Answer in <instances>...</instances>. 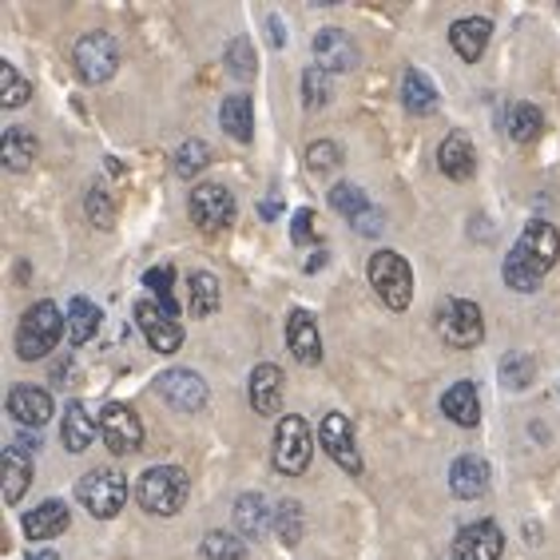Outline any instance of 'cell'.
I'll use <instances>...</instances> for the list:
<instances>
[{"label": "cell", "mask_w": 560, "mask_h": 560, "mask_svg": "<svg viewBox=\"0 0 560 560\" xmlns=\"http://www.w3.org/2000/svg\"><path fill=\"white\" fill-rule=\"evenodd\" d=\"M560 259V235L552 223H528L525 231H521V238L513 243V250H509L505 259V287H513L517 294H533L540 291V279L549 275L552 267H557Z\"/></svg>", "instance_id": "cell-1"}, {"label": "cell", "mask_w": 560, "mask_h": 560, "mask_svg": "<svg viewBox=\"0 0 560 560\" xmlns=\"http://www.w3.org/2000/svg\"><path fill=\"white\" fill-rule=\"evenodd\" d=\"M187 493H191V477L179 465H151L136 486L140 505L155 517H175L187 505Z\"/></svg>", "instance_id": "cell-2"}, {"label": "cell", "mask_w": 560, "mask_h": 560, "mask_svg": "<svg viewBox=\"0 0 560 560\" xmlns=\"http://www.w3.org/2000/svg\"><path fill=\"white\" fill-rule=\"evenodd\" d=\"M65 330H68V318L60 314V306H56V302H36L33 311L21 318L16 354H21L24 362H36V358H44L48 350H56V342H60Z\"/></svg>", "instance_id": "cell-3"}, {"label": "cell", "mask_w": 560, "mask_h": 560, "mask_svg": "<svg viewBox=\"0 0 560 560\" xmlns=\"http://www.w3.org/2000/svg\"><path fill=\"white\" fill-rule=\"evenodd\" d=\"M366 275H370V287H374L377 299L386 302L389 311H406L413 302V270L398 250H377V255H370Z\"/></svg>", "instance_id": "cell-4"}, {"label": "cell", "mask_w": 560, "mask_h": 560, "mask_svg": "<svg viewBox=\"0 0 560 560\" xmlns=\"http://www.w3.org/2000/svg\"><path fill=\"white\" fill-rule=\"evenodd\" d=\"M75 497H80V505L100 521H112L124 509L128 501V481L116 474V469H88L80 477V486H75Z\"/></svg>", "instance_id": "cell-5"}, {"label": "cell", "mask_w": 560, "mask_h": 560, "mask_svg": "<svg viewBox=\"0 0 560 560\" xmlns=\"http://www.w3.org/2000/svg\"><path fill=\"white\" fill-rule=\"evenodd\" d=\"M311 453H314V438H311V430H306V421L294 418V413H287V418L275 425V453H270L275 469L287 474V477L306 474Z\"/></svg>", "instance_id": "cell-6"}, {"label": "cell", "mask_w": 560, "mask_h": 560, "mask_svg": "<svg viewBox=\"0 0 560 560\" xmlns=\"http://www.w3.org/2000/svg\"><path fill=\"white\" fill-rule=\"evenodd\" d=\"M438 335H442L445 346H453V350H474V346L486 338L481 306L469 299H450L442 311H438Z\"/></svg>", "instance_id": "cell-7"}, {"label": "cell", "mask_w": 560, "mask_h": 560, "mask_svg": "<svg viewBox=\"0 0 560 560\" xmlns=\"http://www.w3.org/2000/svg\"><path fill=\"white\" fill-rule=\"evenodd\" d=\"M72 60H75V72L84 75L88 84H104L119 68V44L108 33H84L75 40Z\"/></svg>", "instance_id": "cell-8"}, {"label": "cell", "mask_w": 560, "mask_h": 560, "mask_svg": "<svg viewBox=\"0 0 560 560\" xmlns=\"http://www.w3.org/2000/svg\"><path fill=\"white\" fill-rule=\"evenodd\" d=\"M191 219L203 235H219L235 223V195L223 184H199L191 191Z\"/></svg>", "instance_id": "cell-9"}, {"label": "cell", "mask_w": 560, "mask_h": 560, "mask_svg": "<svg viewBox=\"0 0 560 560\" xmlns=\"http://www.w3.org/2000/svg\"><path fill=\"white\" fill-rule=\"evenodd\" d=\"M100 438H104V445H108L112 453H136L143 445V421L140 413L131 410V406H124V401H112V406H104L100 410Z\"/></svg>", "instance_id": "cell-10"}, {"label": "cell", "mask_w": 560, "mask_h": 560, "mask_svg": "<svg viewBox=\"0 0 560 560\" xmlns=\"http://www.w3.org/2000/svg\"><path fill=\"white\" fill-rule=\"evenodd\" d=\"M318 442H323V450L330 453L350 477L362 474V453H358V445H354V425H350L346 413H326L323 425H318Z\"/></svg>", "instance_id": "cell-11"}, {"label": "cell", "mask_w": 560, "mask_h": 560, "mask_svg": "<svg viewBox=\"0 0 560 560\" xmlns=\"http://www.w3.org/2000/svg\"><path fill=\"white\" fill-rule=\"evenodd\" d=\"M136 323H140L143 338H148V346L155 350V354H175V350L184 346V330H179V323H175L163 306H155V302H148V299L136 302Z\"/></svg>", "instance_id": "cell-12"}, {"label": "cell", "mask_w": 560, "mask_h": 560, "mask_svg": "<svg viewBox=\"0 0 560 560\" xmlns=\"http://www.w3.org/2000/svg\"><path fill=\"white\" fill-rule=\"evenodd\" d=\"M160 394L179 413H199L207 406V382L195 370H167V374H160Z\"/></svg>", "instance_id": "cell-13"}, {"label": "cell", "mask_w": 560, "mask_h": 560, "mask_svg": "<svg viewBox=\"0 0 560 560\" xmlns=\"http://www.w3.org/2000/svg\"><path fill=\"white\" fill-rule=\"evenodd\" d=\"M501 552H505V537L493 521L465 525L457 533V545H453V560H501Z\"/></svg>", "instance_id": "cell-14"}, {"label": "cell", "mask_w": 560, "mask_h": 560, "mask_svg": "<svg viewBox=\"0 0 560 560\" xmlns=\"http://www.w3.org/2000/svg\"><path fill=\"white\" fill-rule=\"evenodd\" d=\"M311 52L323 72H354L358 68V44L342 28H323L311 40Z\"/></svg>", "instance_id": "cell-15"}, {"label": "cell", "mask_w": 560, "mask_h": 560, "mask_svg": "<svg viewBox=\"0 0 560 560\" xmlns=\"http://www.w3.org/2000/svg\"><path fill=\"white\" fill-rule=\"evenodd\" d=\"M287 346H291L294 362H302V366L323 362V335H318V323L306 311H294L287 318Z\"/></svg>", "instance_id": "cell-16"}, {"label": "cell", "mask_w": 560, "mask_h": 560, "mask_svg": "<svg viewBox=\"0 0 560 560\" xmlns=\"http://www.w3.org/2000/svg\"><path fill=\"white\" fill-rule=\"evenodd\" d=\"M489 36H493V21H486V16H465V21H457L450 28L453 52L462 56L465 65L481 60V52L489 48Z\"/></svg>", "instance_id": "cell-17"}, {"label": "cell", "mask_w": 560, "mask_h": 560, "mask_svg": "<svg viewBox=\"0 0 560 560\" xmlns=\"http://www.w3.org/2000/svg\"><path fill=\"white\" fill-rule=\"evenodd\" d=\"M438 167L445 172V179H457V184L474 179V172H477V151H474V143L465 140L462 131L445 136V143L438 148Z\"/></svg>", "instance_id": "cell-18"}, {"label": "cell", "mask_w": 560, "mask_h": 560, "mask_svg": "<svg viewBox=\"0 0 560 560\" xmlns=\"http://www.w3.org/2000/svg\"><path fill=\"white\" fill-rule=\"evenodd\" d=\"M250 406L262 418H275L282 410V370L262 362V366L250 370Z\"/></svg>", "instance_id": "cell-19"}, {"label": "cell", "mask_w": 560, "mask_h": 560, "mask_svg": "<svg viewBox=\"0 0 560 560\" xmlns=\"http://www.w3.org/2000/svg\"><path fill=\"white\" fill-rule=\"evenodd\" d=\"M9 413L16 425H33V430H40L44 421L52 418V398L36 386H16L9 394Z\"/></svg>", "instance_id": "cell-20"}, {"label": "cell", "mask_w": 560, "mask_h": 560, "mask_svg": "<svg viewBox=\"0 0 560 560\" xmlns=\"http://www.w3.org/2000/svg\"><path fill=\"white\" fill-rule=\"evenodd\" d=\"M450 489H453V497H462V501H477V497L489 489V465L481 462V457H474V453L457 457L450 469Z\"/></svg>", "instance_id": "cell-21"}, {"label": "cell", "mask_w": 560, "mask_h": 560, "mask_svg": "<svg viewBox=\"0 0 560 560\" xmlns=\"http://www.w3.org/2000/svg\"><path fill=\"white\" fill-rule=\"evenodd\" d=\"M442 413L450 421H457V425H465V430H474L481 421V398H477L474 382H453L442 394Z\"/></svg>", "instance_id": "cell-22"}, {"label": "cell", "mask_w": 560, "mask_h": 560, "mask_svg": "<svg viewBox=\"0 0 560 560\" xmlns=\"http://www.w3.org/2000/svg\"><path fill=\"white\" fill-rule=\"evenodd\" d=\"M40 155V140H36L28 128H9L4 131V140H0V160L9 172H28Z\"/></svg>", "instance_id": "cell-23"}, {"label": "cell", "mask_w": 560, "mask_h": 560, "mask_svg": "<svg viewBox=\"0 0 560 560\" xmlns=\"http://www.w3.org/2000/svg\"><path fill=\"white\" fill-rule=\"evenodd\" d=\"M219 124H223V131L231 140L238 143L255 140V104H250V96H226L223 108H219Z\"/></svg>", "instance_id": "cell-24"}, {"label": "cell", "mask_w": 560, "mask_h": 560, "mask_svg": "<svg viewBox=\"0 0 560 560\" xmlns=\"http://www.w3.org/2000/svg\"><path fill=\"white\" fill-rule=\"evenodd\" d=\"M223 302V291H219V279L211 270H195L191 282H187V311L191 318H211Z\"/></svg>", "instance_id": "cell-25"}, {"label": "cell", "mask_w": 560, "mask_h": 560, "mask_svg": "<svg viewBox=\"0 0 560 560\" xmlns=\"http://www.w3.org/2000/svg\"><path fill=\"white\" fill-rule=\"evenodd\" d=\"M68 521H72V513H68L65 501H44L40 509H33L24 517V533H28V540H48L56 533H65Z\"/></svg>", "instance_id": "cell-26"}, {"label": "cell", "mask_w": 560, "mask_h": 560, "mask_svg": "<svg viewBox=\"0 0 560 560\" xmlns=\"http://www.w3.org/2000/svg\"><path fill=\"white\" fill-rule=\"evenodd\" d=\"M401 104H406L413 116L438 112V88L430 84V75L418 72V68H406V72H401Z\"/></svg>", "instance_id": "cell-27"}, {"label": "cell", "mask_w": 560, "mask_h": 560, "mask_svg": "<svg viewBox=\"0 0 560 560\" xmlns=\"http://www.w3.org/2000/svg\"><path fill=\"white\" fill-rule=\"evenodd\" d=\"M60 438L72 453H84L88 445L96 442V418L88 413L84 401H72L65 410V425H60Z\"/></svg>", "instance_id": "cell-28"}, {"label": "cell", "mask_w": 560, "mask_h": 560, "mask_svg": "<svg viewBox=\"0 0 560 560\" xmlns=\"http://www.w3.org/2000/svg\"><path fill=\"white\" fill-rule=\"evenodd\" d=\"M0 469H4V501L16 505V501L24 497V489L33 486V462H28L16 445H9L4 457H0Z\"/></svg>", "instance_id": "cell-29"}, {"label": "cell", "mask_w": 560, "mask_h": 560, "mask_svg": "<svg viewBox=\"0 0 560 560\" xmlns=\"http://www.w3.org/2000/svg\"><path fill=\"white\" fill-rule=\"evenodd\" d=\"M235 525L243 537H255L259 540L262 533L270 528V509H267V497L262 493H243L235 501Z\"/></svg>", "instance_id": "cell-30"}, {"label": "cell", "mask_w": 560, "mask_h": 560, "mask_svg": "<svg viewBox=\"0 0 560 560\" xmlns=\"http://www.w3.org/2000/svg\"><path fill=\"white\" fill-rule=\"evenodd\" d=\"M100 318H104V314H100L88 299L68 302V342H72V346L92 342V338H96V330H100Z\"/></svg>", "instance_id": "cell-31"}, {"label": "cell", "mask_w": 560, "mask_h": 560, "mask_svg": "<svg viewBox=\"0 0 560 560\" xmlns=\"http://www.w3.org/2000/svg\"><path fill=\"white\" fill-rule=\"evenodd\" d=\"M540 128H545V116H540V108H533V104H513V108L505 112V131L517 143H533L540 136Z\"/></svg>", "instance_id": "cell-32"}, {"label": "cell", "mask_w": 560, "mask_h": 560, "mask_svg": "<svg viewBox=\"0 0 560 560\" xmlns=\"http://www.w3.org/2000/svg\"><path fill=\"white\" fill-rule=\"evenodd\" d=\"M330 207H335L338 215L350 219V223H358V219L370 211V199H366V191H362V187L338 184V187H330Z\"/></svg>", "instance_id": "cell-33"}, {"label": "cell", "mask_w": 560, "mask_h": 560, "mask_svg": "<svg viewBox=\"0 0 560 560\" xmlns=\"http://www.w3.org/2000/svg\"><path fill=\"white\" fill-rule=\"evenodd\" d=\"M28 96H33V84L9 60H0V104L4 108H21V104H28Z\"/></svg>", "instance_id": "cell-34"}, {"label": "cell", "mask_w": 560, "mask_h": 560, "mask_svg": "<svg viewBox=\"0 0 560 560\" xmlns=\"http://www.w3.org/2000/svg\"><path fill=\"white\" fill-rule=\"evenodd\" d=\"M302 104H306L311 112L330 104V72H323L318 65L302 72Z\"/></svg>", "instance_id": "cell-35"}, {"label": "cell", "mask_w": 560, "mask_h": 560, "mask_svg": "<svg viewBox=\"0 0 560 560\" xmlns=\"http://www.w3.org/2000/svg\"><path fill=\"white\" fill-rule=\"evenodd\" d=\"M203 557L207 560H247V545L231 533H207L203 537Z\"/></svg>", "instance_id": "cell-36"}, {"label": "cell", "mask_w": 560, "mask_h": 560, "mask_svg": "<svg viewBox=\"0 0 560 560\" xmlns=\"http://www.w3.org/2000/svg\"><path fill=\"white\" fill-rule=\"evenodd\" d=\"M211 163V148H207L203 140H187L184 148L175 151V172L184 175V179H191V175H199Z\"/></svg>", "instance_id": "cell-37"}, {"label": "cell", "mask_w": 560, "mask_h": 560, "mask_svg": "<svg viewBox=\"0 0 560 560\" xmlns=\"http://www.w3.org/2000/svg\"><path fill=\"white\" fill-rule=\"evenodd\" d=\"M306 167H311L314 175L338 172V167H342V148H338V143H330V140L311 143V148H306Z\"/></svg>", "instance_id": "cell-38"}, {"label": "cell", "mask_w": 560, "mask_h": 560, "mask_svg": "<svg viewBox=\"0 0 560 560\" xmlns=\"http://www.w3.org/2000/svg\"><path fill=\"white\" fill-rule=\"evenodd\" d=\"M275 533H279L282 545H299L302 540V505L299 501H282L279 513H275Z\"/></svg>", "instance_id": "cell-39"}, {"label": "cell", "mask_w": 560, "mask_h": 560, "mask_svg": "<svg viewBox=\"0 0 560 560\" xmlns=\"http://www.w3.org/2000/svg\"><path fill=\"white\" fill-rule=\"evenodd\" d=\"M172 279H175V270H172V267H151L148 275H143V287H148V291L155 294V299H160L163 311H167V314L175 318V311H179V306H175Z\"/></svg>", "instance_id": "cell-40"}, {"label": "cell", "mask_w": 560, "mask_h": 560, "mask_svg": "<svg viewBox=\"0 0 560 560\" xmlns=\"http://www.w3.org/2000/svg\"><path fill=\"white\" fill-rule=\"evenodd\" d=\"M84 211H88V219H92L96 226H104V231L116 226V203H112V195L104 191V187H92V191H88Z\"/></svg>", "instance_id": "cell-41"}, {"label": "cell", "mask_w": 560, "mask_h": 560, "mask_svg": "<svg viewBox=\"0 0 560 560\" xmlns=\"http://www.w3.org/2000/svg\"><path fill=\"white\" fill-rule=\"evenodd\" d=\"M226 65H231V72L238 75V80H250L255 75V52H250V40L247 36H238V40H231L226 44V56H223Z\"/></svg>", "instance_id": "cell-42"}, {"label": "cell", "mask_w": 560, "mask_h": 560, "mask_svg": "<svg viewBox=\"0 0 560 560\" xmlns=\"http://www.w3.org/2000/svg\"><path fill=\"white\" fill-rule=\"evenodd\" d=\"M501 377H505V386L525 389L528 382H533V358H528V354H509L505 362H501Z\"/></svg>", "instance_id": "cell-43"}, {"label": "cell", "mask_w": 560, "mask_h": 560, "mask_svg": "<svg viewBox=\"0 0 560 560\" xmlns=\"http://www.w3.org/2000/svg\"><path fill=\"white\" fill-rule=\"evenodd\" d=\"M291 238H294V243H311V238H318V215H314L311 207H302V211H294Z\"/></svg>", "instance_id": "cell-44"}, {"label": "cell", "mask_w": 560, "mask_h": 560, "mask_svg": "<svg viewBox=\"0 0 560 560\" xmlns=\"http://www.w3.org/2000/svg\"><path fill=\"white\" fill-rule=\"evenodd\" d=\"M382 215H377V211H366V215L358 219V235H377V231H382Z\"/></svg>", "instance_id": "cell-45"}, {"label": "cell", "mask_w": 560, "mask_h": 560, "mask_svg": "<svg viewBox=\"0 0 560 560\" xmlns=\"http://www.w3.org/2000/svg\"><path fill=\"white\" fill-rule=\"evenodd\" d=\"M16 450L36 453V450H40V438H36V433H21V438H16Z\"/></svg>", "instance_id": "cell-46"}, {"label": "cell", "mask_w": 560, "mask_h": 560, "mask_svg": "<svg viewBox=\"0 0 560 560\" xmlns=\"http://www.w3.org/2000/svg\"><path fill=\"white\" fill-rule=\"evenodd\" d=\"M270 44H275V48H282V44H287V36H282V21L279 16H270Z\"/></svg>", "instance_id": "cell-47"}, {"label": "cell", "mask_w": 560, "mask_h": 560, "mask_svg": "<svg viewBox=\"0 0 560 560\" xmlns=\"http://www.w3.org/2000/svg\"><path fill=\"white\" fill-rule=\"evenodd\" d=\"M326 259H330L326 250H314V259H306V275H314V270H323V267H326Z\"/></svg>", "instance_id": "cell-48"}, {"label": "cell", "mask_w": 560, "mask_h": 560, "mask_svg": "<svg viewBox=\"0 0 560 560\" xmlns=\"http://www.w3.org/2000/svg\"><path fill=\"white\" fill-rule=\"evenodd\" d=\"M275 211H279V199H267V203H262V215H275Z\"/></svg>", "instance_id": "cell-49"}, {"label": "cell", "mask_w": 560, "mask_h": 560, "mask_svg": "<svg viewBox=\"0 0 560 560\" xmlns=\"http://www.w3.org/2000/svg\"><path fill=\"white\" fill-rule=\"evenodd\" d=\"M28 560H60L56 552H36V557H28Z\"/></svg>", "instance_id": "cell-50"}]
</instances>
